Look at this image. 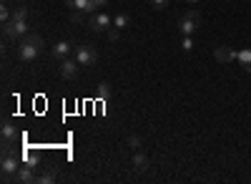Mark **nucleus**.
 I'll list each match as a JSON object with an SVG mask.
<instances>
[{
  "label": "nucleus",
  "instance_id": "obj_1",
  "mask_svg": "<svg viewBox=\"0 0 251 184\" xmlns=\"http://www.w3.org/2000/svg\"><path fill=\"white\" fill-rule=\"evenodd\" d=\"M38 53H40V48H38L35 43H30L28 38L18 40V46H15V56H18V61H23V63H30V61L38 58Z\"/></svg>",
  "mask_w": 251,
  "mask_h": 184
},
{
  "label": "nucleus",
  "instance_id": "obj_2",
  "mask_svg": "<svg viewBox=\"0 0 251 184\" xmlns=\"http://www.w3.org/2000/svg\"><path fill=\"white\" fill-rule=\"evenodd\" d=\"M28 20H10L5 23V40H23L28 35Z\"/></svg>",
  "mask_w": 251,
  "mask_h": 184
},
{
  "label": "nucleus",
  "instance_id": "obj_3",
  "mask_svg": "<svg viewBox=\"0 0 251 184\" xmlns=\"http://www.w3.org/2000/svg\"><path fill=\"white\" fill-rule=\"evenodd\" d=\"M73 58L78 61L80 66H93L96 61H98V51L91 48V46H78L75 53H73Z\"/></svg>",
  "mask_w": 251,
  "mask_h": 184
},
{
  "label": "nucleus",
  "instance_id": "obj_4",
  "mask_svg": "<svg viewBox=\"0 0 251 184\" xmlns=\"http://www.w3.org/2000/svg\"><path fill=\"white\" fill-rule=\"evenodd\" d=\"M88 26H91V31H96V33L111 31V26H113V18H111L108 13H93V18L88 20Z\"/></svg>",
  "mask_w": 251,
  "mask_h": 184
},
{
  "label": "nucleus",
  "instance_id": "obj_5",
  "mask_svg": "<svg viewBox=\"0 0 251 184\" xmlns=\"http://www.w3.org/2000/svg\"><path fill=\"white\" fill-rule=\"evenodd\" d=\"M78 68H80V63H78L75 58L68 56V58L60 61V68L58 71H60V76L66 78V81H73V78H78Z\"/></svg>",
  "mask_w": 251,
  "mask_h": 184
},
{
  "label": "nucleus",
  "instance_id": "obj_6",
  "mask_svg": "<svg viewBox=\"0 0 251 184\" xmlns=\"http://www.w3.org/2000/svg\"><path fill=\"white\" fill-rule=\"evenodd\" d=\"M0 169H3V179H5V182H8L10 177H15V174H18V169H20V164H18L15 154H3V161H0Z\"/></svg>",
  "mask_w": 251,
  "mask_h": 184
},
{
  "label": "nucleus",
  "instance_id": "obj_7",
  "mask_svg": "<svg viewBox=\"0 0 251 184\" xmlns=\"http://www.w3.org/2000/svg\"><path fill=\"white\" fill-rule=\"evenodd\" d=\"M15 179H18L20 184H30V182H38V177H35V167H33V164H28V161H25V164L18 169Z\"/></svg>",
  "mask_w": 251,
  "mask_h": 184
},
{
  "label": "nucleus",
  "instance_id": "obj_8",
  "mask_svg": "<svg viewBox=\"0 0 251 184\" xmlns=\"http://www.w3.org/2000/svg\"><path fill=\"white\" fill-rule=\"evenodd\" d=\"M214 58L219 63H228V61H236V51H231L228 46H216L214 48Z\"/></svg>",
  "mask_w": 251,
  "mask_h": 184
},
{
  "label": "nucleus",
  "instance_id": "obj_9",
  "mask_svg": "<svg viewBox=\"0 0 251 184\" xmlns=\"http://www.w3.org/2000/svg\"><path fill=\"white\" fill-rule=\"evenodd\" d=\"M71 10H80V13H96L98 8L93 5V0H66Z\"/></svg>",
  "mask_w": 251,
  "mask_h": 184
},
{
  "label": "nucleus",
  "instance_id": "obj_10",
  "mask_svg": "<svg viewBox=\"0 0 251 184\" xmlns=\"http://www.w3.org/2000/svg\"><path fill=\"white\" fill-rule=\"evenodd\" d=\"M196 28H199V20H194V18H181L178 20V31H181V35H194L196 33Z\"/></svg>",
  "mask_w": 251,
  "mask_h": 184
},
{
  "label": "nucleus",
  "instance_id": "obj_11",
  "mask_svg": "<svg viewBox=\"0 0 251 184\" xmlns=\"http://www.w3.org/2000/svg\"><path fill=\"white\" fill-rule=\"evenodd\" d=\"M71 51H73V46L68 43V40H60V43H55V46H53V51H50V53H53V58H55V61H63V58H68V56H71Z\"/></svg>",
  "mask_w": 251,
  "mask_h": 184
},
{
  "label": "nucleus",
  "instance_id": "obj_12",
  "mask_svg": "<svg viewBox=\"0 0 251 184\" xmlns=\"http://www.w3.org/2000/svg\"><path fill=\"white\" fill-rule=\"evenodd\" d=\"M131 164H133V169H136V172H149V164H151V161H149V156H146V154L138 149V152H133Z\"/></svg>",
  "mask_w": 251,
  "mask_h": 184
},
{
  "label": "nucleus",
  "instance_id": "obj_13",
  "mask_svg": "<svg viewBox=\"0 0 251 184\" xmlns=\"http://www.w3.org/2000/svg\"><path fill=\"white\" fill-rule=\"evenodd\" d=\"M128 23H131V18L126 15V13H118V15H113V28H118V31H126V28H128Z\"/></svg>",
  "mask_w": 251,
  "mask_h": 184
},
{
  "label": "nucleus",
  "instance_id": "obj_14",
  "mask_svg": "<svg viewBox=\"0 0 251 184\" xmlns=\"http://www.w3.org/2000/svg\"><path fill=\"white\" fill-rule=\"evenodd\" d=\"M55 177H58V174H55V169H53V167H48L43 174H38V184H53V182H55Z\"/></svg>",
  "mask_w": 251,
  "mask_h": 184
},
{
  "label": "nucleus",
  "instance_id": "obj_15",
  "mask_svg": "<svg viewBox=\"0 0 251 184\" xmlns=\"http://www.w3.org/2000/svg\"><path fill=\"white\" fill-rule=\"evenodd\" d=\"M236 61L241 63V68L251 66V48H244V51H236Z\"/></svg>",
  "mask_w": 251,
  "mask_h": 184
},
{
  "label": "nucleus",
  "instance_id": "obj_16",
  "mask_svg": "<svg viewBox=\"0 0 251 184\" xmlns=\"http://www.w3.org/2000/svg\"><path fill=\"white\" fill-rule=\"evenodd\" d=\"M28 13H30V10H28L25 5H20V8L13 10V18H10V20H28Z\"/></svg>",
  "mask_w": 251,
  "mask_h": 184
},
{
  "label": "nucleus",
  "instance_id": "obj_17",
  "mask_svg": "<svg viewBox=\"0 0 251 184\" xmlns=\"http://www.w3.org/2000/svg\"><path fill=\"white\" fill-rule=\"evenodd\" d=\"M98 96L100 98H108L111 96V84H108V81H100V84H98Z\"/></svg>",
  "mask_w": 251,
  "mask_h": 184
},
{
  "label": "nucleus",
  "instance_id": "obj_18",
  "mask_svg": "<svg viewBox=\"0 0 251 184\" xmlns=\"http://www.w3.org/2000/svg\"><path fill=\"white\" fill-rule=\"evenodd\" d=\"M25 161H28V164H33V167H38L40 164V152H28L25 154Z\"/></svg>",
  "mask_w": 251,
  "mask_h": 184
},
{
  "label": "nucleus",
  "instance_id": "obj_19",
  "mask_svg": "<svg viewBox=\"0 0 251 184\" xmlns=\"http://www.w3.org/2000/svg\"><path fill=\"white\" fill-rule=\"evenodd\" d=\"M128 147H131L133 152H138V149L143 147V141H141V136H128Z\"/></svg>",
  "mask_w": 251,
  "mask_h": 184
},
{
  "label": "nucleus",
  "instance_id": "obj_20",
  "mask_svg": "<svg viewBox=\"0 0 251 184\" xmlns=\"http://www.w3.org/2000/svg\"><path fill=\"white\" fill-rule=\"evenodd\" d=\"M149 3H151L156 10H166V8H169V0H149Z\"/></svg>",
  "mask_w": 251,
  "mask_h": 184
},
{
  "label": "nucleus",
  "instance_id": "obj_21",
  "mask_svg": "<svg viewBox=\"0 0 251 184\" xmlns=\"http://www.w3.org/2000/svg\"><path fill=\"white\" fill-rule=\"evenodd\" d=\"M83 15H86V13H80V10H73V13H71V23L80 26V23H83Z\"/></svg>",
  "mask_w": 251,
  "mask_h": 184
},
{
  "label": "nucleus",
  "instance_id": "obj_22",
  "mask_svg": "<svg viewBox=\"0 0 251 184\" xmlns=\"http://www.w3.org/2000/svg\"><path fill=\"white\" fill-rule=\"evenodd\" d=\"M181 48L188 53V51H194V40H191V35H183V43H181Z\"/></svg>",
  "mask_w": 251,
  "mask_h": 184
},
{
  "label": "nucleus",
  "instance_id": "obj_23",
  "mask_svg": "<svg viewBox=\"0 0 251 184\" xmlns=\"http://www.w3.org/2000/svg\"><path fill=\"white\" fill-rule=\"evenodd\" d=\"M118 38H121V31H118V28H111V31H108V40H113V43H116Z\"/></svg>",
  "mask_w": 251,
  "mask_h": 184
},
{
  "label": "nucleus",
  "instance_id": "obj_24",
  "mask_svg": "<svg viewBox=\"0 0 251 184\" xmlns=\"http://www.w3.org/2000/svg\"><path fill=\"white\" fill-rule=\"evenodd\" d=\"M186 18H194V20H201L199 10H186Z\"/></svg>",
  "mask_w": 251,
  "mask_h": 184
},
{
  "label": "nucleus",
  "instance_id": "obj_25",
  "mask_svg": "<svg viewBox=\"0 0 251 184\" xmlns=\"http://www.w3.org/2000/svg\"><path fill=\"white\" fill-rule=\"evenodd\" d=\"M106 3H108V0H93V5H96V8H103Z\"/></svg>",
  "mask_w": 251,
  "mask_h": 184
},
{
  "label": "nucleus",
  "instance_id": "obj_26",
  "mask_svg": "<svg viewBox=\"0 0 251 184\" xmlns=\"http://www.w3.org/2000/svg\"><path fill=\"white\" fill-rule=\"evenodd\" d=\"M244 71H246V73H251V66H246V68H244Z\"/></svg>",
  "mask_w": 251,
  "mask_h": 184
},
{
  "label": "nucleus",
  "instance_id": "obj_27",
  "mask_svg": "<svg viewBox=\"0 0 251 184\" xmlns=\"http://www.w3.org/2000/svg\"><path fill=\"white\" fill-rule=\"evenodd\" d=\"M186 3H199V0H186Z\"/></svg>",
  "mask_w": 251,
  "mask_h": 184
}]
</instances>
